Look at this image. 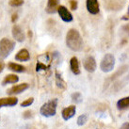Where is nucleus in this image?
Listing matches in <instances>:
<instances>
[{"mask_svg": "<svg viewBox=\"0 0 129 129\" xmlns=\"http://www.w3.org/2000/svg\"><path fill=\"white\" fill-rule=\"evenodd\" d=\"M15 47V42L8 38H3L0 41V57H7L10 56Z\"/></svg>", "mask_w": 129, "mask_h": 129, "instance_id": "nucleus-3", "label": "nucleus"}, {"mask_svg": "<svg viewBox=\"0 0 129 129\" xmlns=\"http://www.w3.org/2000/svg\"><path fill=\"white\" fill-rule=\"evenodd\" d=\"M83 39L80 33L75 28H71L66 34V45L75 52H79L83 49Z\"/></svg>", "mask_w": 129, "mask_h": 129, "instance_id": "nucleus-1", "label": "nucleus"}, {"mask_svg": "<svg viewBox=\"0 0 129 129\" xmlns=\"http://www.w3.org/2000/svg\"><path fill=\"white\" fill-rule=\"evenodd\" d=\"M51 67V58L48 53L43 54L39 56L38 60L36 64V72L42 73L46 72L47 70H49Z\"/></svg>", "mask_w": 129, "mask_h": 129, "instance_id": "nucleus-4", "label": "nucleus"}, {"mask_svg": "<svg viewBox=\"0 0 129 129\" xmlns=\"http://www.w3.org/2000/svg\"><path fill=\"white\" fill-rule=\"evenodd\" d=\"M55 78H56V84H57V87L60 90H65L66 89V82H65L62 76L59 73L56 71L55 73Z\"/></svg>", "mask_w": 129, "mask_h": 129, "instance_id": "nucleus-17", "label": "nucleus"}, {"mask_svg": "<svg viewBox=\"0 0 129 129\" xmlns=\"http://www.w3.org/2000/svg\"><path fill=\"white\" fill-rule=\"evenodd\" d=\"M31 116H32V112H31L30 110L25 111V112H24V114H23V117H24L25 119H29Z\"/></svg>", "mask_w": 129, "mask_h": 129, "instance_id": "nucleus-27", "label": "nucleus"}, {"mask_svg": "<svg viewBox=\"0 0 129 129\" xmlns=\"http://www.w3.org/2000/svg\"><path fill=\"white\" fill-rule=\"evenodd\" d=\"M83 66H84V69L86 70L87 72L89 73L95 72V70L97 68L95 58L92 56H88V57H86L84 58V60H83Z\"/></svg>", "mask_w": 129, "mask_h": 129, "instance_id": "nucleus-6", "label": "nucleus"}, {"mask_svg": "<svg viewBox=\"0 0 129 129\" xmlns=\"http://www.w3.org/2000/svg\"><path fill=\"white\" fill-rule=\"evenodd\" d=\"M71 97H72L73 102H75V103H81V101H82V95L80 92L73 93Z\"/></svg>", "mask_w": 129, "mask_h": 129, "instance_id": "nucleus-24", "label": "nucleus"}, {"mask_svg": "<svg viewBox=\"0 0 129 129\" xmlns=\"http://www.w3.org/2000/svg\"><path fill=\"white\" fill-rule=\"evenodd\" d=\"M11 33H12V37L13 39L18 42V43H23L25 41V34L22 30L21 26L18 25H14L12 26V29H11Z\"/></svg>", "mask_w": 129, "mask_h": 129, "instance_id": "nucleus-8", "label": "nucleus"}, {"mask_svg": "<svg viewBox=\"0 0 129 129\" xmlns=\"http://www.w3.org/2000/svg\"><path fill=\"white\" fill-rule=\"evenodd\" d=\"M75 112H76V107L72 105V106H70L68 108H65L62 112H61V116H62V118L63 120L65 121H68L70 120L71 118H73L74 116H75Z\"/></svg>", "mask_w": 129, "mask_h": 129, "instance_id": "nucleus-11", "label": "nucleus"}, {"mask_svg": "<svg viewBox=\"0 0 129 129\" xmlns=\"http://www.w3.org/2000/svg\"><path fill=\"white\" fill-rule=\"evenodd\" d=\"M120 129H129V122H124L122 123V125L120 127Z\"/></svg>", "mask_w": 129, "mask_h": 129, "instance_id": "nucleus-29", "label": "nucleus"}, {"mask_svg": "<svg viewBox=\"0 0 129 129\" xmlns=\"http://www.w3.org/2000/svg\"><path fill=\"white\" fill-rule=\"evenodd\" d=\"M70 68L74 75H79L80 74V68H79V62L76 57H73L70 59Z\"/></svg>", "mask_w": 129, "mask_h": 129, "instance_id": "nucleus-15", "label": "nucleus"}, {"mask_svg": "<svg viewBox=\"0 0 129 129\" xmlns=\"http://www.w3.org/2000/svg\"><path fill=\"white\" fill-rule=\"evenodd\" d=\"M128 15H129V6H128Z\"/></svg>", "mask_w": 129, "mask_h": 129, "instance_id": "nucleus-32", "label": "nucleus"}, {"mask_svg": "<svg viewBox=\"0 0 129 129\" xmlns=\"http://www.w3.org/2000/svg\"><path fill=\"white\" fill-rule=\"evenodd\" d=\"M115 66V57L112 54L108 53L104 56L100 63V69L102 72L109 73L111 72Z\"/></svg>", "mask_w": 129, "mask_h": 129, "instance_id": "nucleus-5", "label": "nucleus"}, {"mask_svg": "<svg viewBox=\"0 0 129 129\" xmlns=\"http://www.w3.org/2000/svg\"><path fill=\"white\" fill-rule=\"evenodd\" d=\"M57 12H58V15L60 16V19L65 23H70L74 20L72 13L65 6H59L57 9Z\"/></svg>", "mask_w": 129, "mask_h": 129, "instance_id": "nucleus-7", "label": "nucleus"}, {"mask_svg": "<svg viewBox=\"0 0 129 129\" xmlns=\"http://www.w3.org/2000/svg\"><path fill=\"white\" fill-rule=\"evenodd\" d=\"M18 103V99L16 97H6L0 98V108L3 107H13Z\"/></svg>", "mask_w": 129, "mask_h": 129, "instance_id": "nucleus-13", "label": "nucleus"}, {"mask_svg": "<svg viewBox=\"0 0 129 129\" xmlns=\"http://www.w3.org/2000/svg\"><path fill=\"white\" fill-rule=\"evenodd\" d=\"M9 4H10L11 7H13V8L21 7L22 5L24 4V0H10Z\"/></svg>", "mask_w": 129, "mask_h": 129, "instance_id": "nucleus-23", "label": "nucleus"}, {"mask_svg": "<svg viewBox=\"0 0 129 129\" xmlns=\"http://www.w3.org/2000/svg\"><path fill=\"white\" fill-rule=\"evenodd\" d=\"M70 6L73 11L77 10V1L76 0H70Z\"/></svg>", "mask_w": 129, "mask_h": 129, "instance_id": "nucleus-26", "label": "nucleus"}, {"mask_svg": "<svg viewBox=\"0 0 129 129\" xmlns=\"http://www.w3.org/2000/svg\"><path fill=\"white\" fill-rule=\"evenodd\" d=\"M121 34L123 36V40H127V38L129 37V24H126V25H122L121 27Z\"/></svg>", "mask_w": 129, "mask_h": 129, "instance_id": "nucleus-21", "label": "nucleus"}, {"mask_svg": "<svg viewBox=\"0 0 129 129\" xmlns=\"http://www.w3.org/2000/svg\"><path fill=\"white\" fill-rule=\"evenodd\" d=\"M128 65H122V67H120L119 68V70L117 71V72L115 73L113 75H111L110 77V80H114V79H116L117 77H119V76H121V75H122L124 73H126L127 71H128Z\"/></svg>", "mask_w": 129, "mask_h": 129, "instance_id": "nucleus-20", "label": "nucleus"}, {"mask_svg": "<svg viewBox=\"0 0 129 129\" xmlns=\"http://www.w3.org/2000/svg\"><path fill=\"white\" fill-rule=\"evenodd\" d=\"M57 99H52V100L48 101L46 103L41 107L40 109V113L43 115V117H53L57 113Z\"/></svg>", "mask_w": 129, "mask_h": 129, "instance_id": "nucleus-2", "label": "nucleus"}, {"mask_svg": "<svg viewBox=\"0 0 129 129\" xmlns=\"http://www.w3.org/2000/svg\"><path fill=\"white\" fill-rule=\"evenodd\" d=\"M4 68H5V63L3 60H0V74L3 72Z\"/></svg>", "mask_w": 129, "mask_h": 129, "instance_id": "nucleus-30", "label": "nucleus"}, {"mask_svg": "<svg viewBox=\"0 0 129 129\" xmlns=\"http://www.w3.org/2000/svg\"><path fill=\"white\" fill-rule=\"evenodd\" d=\"M58 5H59V0H48L45 11L49 14H54L55 12L57 11V9L59 7Z\"/></svg>", "mask_w": 129, "mask_h": 129, "instance_id": "nucleus-12", "label": "nucleus"}, {"mask_svg": "<svg viewBox=\"0 0 129 129\" xmlns=\"http://www.w3.org/2000/svg\"><path fill=\"white\" fill-rule=\"evenodd\" d=\"M117 108L120 110H123L125 108H129V96L123 97L117 102Z\"/></svg>", "mask_w": 129, "mask_h": 129, "instance_id": "nucleus-19", "label": "nucleus"}, {"mask_svg": "<svg viewBox=\"0 0 129 129\" xmlns=\"http://www.w3.org/2000/svg\"><path fill=\"white\" fill-rule=\"evenodd\" d=\"M15 59L19 61H27L30 59V54L26 49L23 48L15 55Z\"/></svg>", "mask_w": 129, "mask_h": 129, "instance_id": "nucleus-14", "label": "nucleus"}, {"mask_svg": "<svg viewBox=\"0 0 129 129\" xmlns=\"http://www.w3.org/2000/svg\"><path fill=\"white\" fill-rule=\"evenodd\" d=\"M8 68L12 72L15 73H24L25 72V67L18 63H14V62H10L8 64Z\"/></svg>", "mask_w": 129, "mask_h": 129, "instance_id": "nucleus-16", "label": "nucleus"}, {"mask_svg": "<svg viewBox=\"0 0 129 129\" xmlns=\"http://www.w3.org/2000/svg\"><path fill=\"white\" fill-rule=\"evenodd\" d=\"M19 81V77L16 75H8L5 76V78L2 81V85L5 86L7 84H11V83H16Z\"/></svg>", "mask_w": 129, "mask_h": 129, "instance_id": "nucleus-18", "label": "nucleus"}, {"mask_svg": "<svg viewBox=\"0 0 129 129\" xmlns=\"http://www.w3.org/2000/svg\"><path fill=\"white\" fill-rule=\"evenodd\" d=\"M86 7H87L88 11L92 15L98 14L99 11H100V8H99V2H98V0H87Z\"/></svg>", "mask_w": 129, "mask_h": 129, "instance_id": "nucleus-9", "label": "nucleus"}, {"mask_svg": "<svg viewBox=\"0 0 129 129\" xmlns=\"http://www.w3.org/2000/svg\"><path fill=\"white\" fill-rule=\"evenodd\" d=\"M87 122H88V115H86V114L80 115L78 118H77V124H78L79 126L84 125Z\"/></svg>", "mask_w": 129, "mask_h": 129, "instance_id": "nucleus-22", "label": "nucleus"}, {"mask_svg": "<svg viewBox=\"0 0 129 129\" xmlns=\"http://www.w3.org/2000/svg\"><path fill=\"white\" fill-rule=\"evenodd\" d=\"M28 36L32 37V31H31V30H29V31H28Z\"/></svg>", "mask_w": 129, "mask_h": 129, "instance_id": "nucleus-31", "label": "nucleus"}, {"mask_svg": "<svg viewBox=\"0 0 129 129\" xmlns=\"http://www.w3.org/2000/svg\"><path fill=\"white\" fill-rule=\"evenodd\" d=\"M128 118H129V114H128Z\"/></svg>", "mask_w": 129, "mask_h": 129, "instance_id": "nucleus-33", "label": "nucleus"}, {"mask_svg": "<svg viewBox=\"0 0 129 129\" xmlns=\"http://www.w3.org/2000/svg\"><path fill=\"white\" fill-rule=\"evenodd\" d=\"M17 19H18V13L15 12V13H13L12 16H11V22H12V23H15V22L17 21Z\"/></svg>", "mask_w": 129, "mask_h": 129, "instance_id": "nucleus-28", "label": "nucleus"}, {"mask_svg": "<svg viewBox=\"0 0 129 129\" xmlns=\"http://www.w3.org/2000/svg\"><path fill=\"white\" fill-rule=\"evenodd\" d=\"M28 88H29V85L27 83H22V84H19V85L11 87V89L7 91V93L9 95H15V94H19V93L25 91V90H27Z\"/></svg>", "mask_w": 129, "mask_h": 129, "instance_id": "nucleus-10", "label": "nucleus"}, {"mask_svg": "<svg viewBox=\"0 0 129 129\" xmlns=\"http://www.w3.org/2000/svg\"><path fill=\"white\" fill-rule=\"evenodd\" d=\"M33 102H34V99H33L32 97H31V98H28V99H26V100L24 101V102H22L21 107H23V108L29 107V106H31V105L33 104Z\"/></svg>", "mask_w": 129, "mask_h": 129, "instance_id": "nucleus-25", "label": "nucleus"}]
</instances>
